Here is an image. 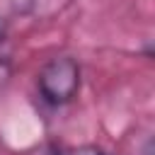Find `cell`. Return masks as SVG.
I'll return each mask as SVG.
<instances>
[{"label": "cell", "instance_id": "7a4b0ae2", "mask_svg": "<svg viewBox=\"0 0 155 155\" xmlns=\"http://www.w3.org/2000/svg\"><path fill=\"white\" fill-rule=\"evenodd\" d=\"M61 155H107V153L99 150V148H94V145H78V148H68V150H63Z\"/></svg>", "mask_w": 155, "mask_h": 155}, {"label": "cell", "instance_id": "6da1fadb", "mask_svg": "<svg viewBox=\"0 0 155 155\" xmlns=\"http://www.w3.org/2000/svg\"><path fill=\"white\" fill-rule=\"evenodd\" d=\"M39 94L46 104L61 107L68 104L78 90H80V65L70 56L51 58L41 70H39Z\"/></svg>", "mask_w": 155, "mask_h": 155}, {"label": "cell", "instance_id": "3957f363", "mask_svg": "<svg viewBox=\"0 0 155 155\" xmlns=\"http://www.w3.org/2000/svg\"><path fill=\"white\" fill-rule=\"evenodd\" d=\"M2 34H5V24H2V19H0V39H2Z\"/></svg>", "mask_w": 155, "mask_h": 155}]
</instances>
